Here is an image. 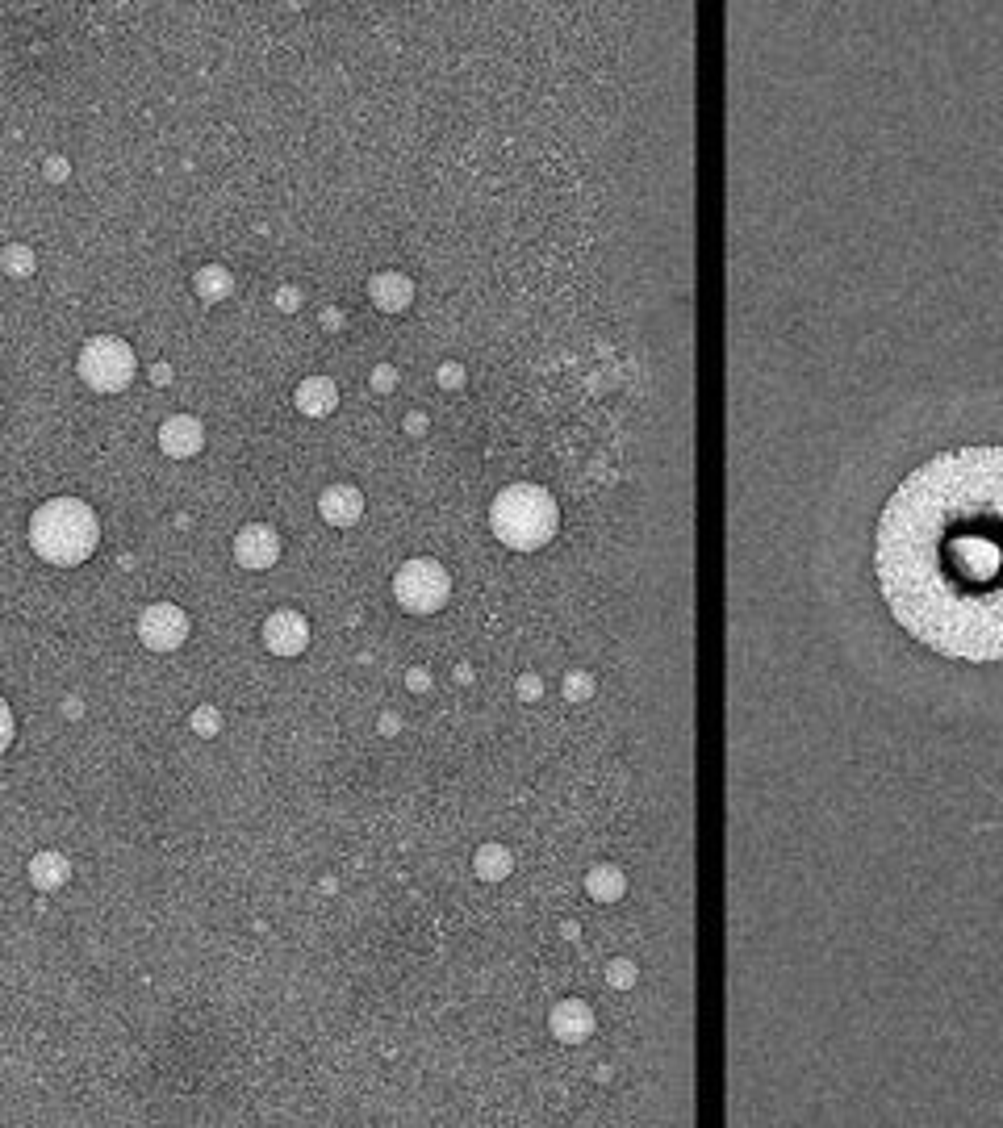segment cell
Wrapping results in <instances>:
<instances>
[{
  "label": "cell",
  "instance_id": "6da1fadb",
  "mask_svg": "<svg viewBox=\"0 0 1003 1128\" xmlns=\"http://www.w3.org/2000/svg\"><path fill=\"white\" fill-rule=\"evenodd\" d=\"M874 581L928 652L1003 665V448L970 443L912 468L874 531Z\"/></svg>",
  "mask_w": 1003,
  "mask_h": 1128
},
{
  "label": "cell",
  "instance_id": "7a4b0ae2",
  "mask_svg": "<svg viewBox=\"0 0 1003 1128\" xmlns=\"http://www.w3.org/2000/svg\"><path fill=\"white\" fill-rule=\"evenodd\" d=\"M30 544L51 564H84L101 544V519L80 498H51L34 510Z\"/></svg>",
  "mask_w": 1003,
  "mask_h": 1128
},
{
  "label": "cell",
  "instance_id": "3957f363",
  "mask_svg": "<svg viewBox=\"0 0 1003 1128\" xmlns=\"http://www.w3.org/2000/svg\"><path fill=\"white\" fill-rule=\"evenodd\" d=\"M552 527V502L544 489L531 485H510L494 502V531L506 539L510 548H535L548 539Z\"/></svg>",
  "mask_w": 1003,
  "mask_h": 1128
},
{
  "label": "cell",
  "instance_id": "277c9868",
  "mask_svg": "<svg viewBox=\"0 0 1003 1128\" xmlns=\"http://www.w3.org/2000/svg\"><path fill=\"white\" fill-rule=\"evenodd\" d=\"M80 376L97 393H122L134 381V351L118 335L88 339L80 351Z\"/></svg>",
  "mask_w": 1003,
  "mask_h": 1128
},
{
  "label": "cell",
  "instance_id": "5b68a950",
  "mask_svg": "<svg viewBox=\"0 0 1003 1128\" xmlns=\"http://www.w3.org/2000/svg\"><path fill=\"white\" fill-rule=\"evenodd\" d=\"M452 594V577L435 560H406L398 577H393V598L402 602L410 615H435Z\"/></svg>",
  "mask_w": 1003,
  "mask_h": 1128
},
{
  "label": "cell",
  "instance_id": "8992f818",
  "mask_svg": "<svg viewBox=\"0 0 1003 1128\" xmlns=\"http://www.w3.org/2000/svg\"><path fill=\"white\" fill-rule=\"evenodd\" d=\"M184 636H189V619H184V610L172 606V602H155V606L143 610V619H138V640L155 652L180 648Z\"/></svg>",
  "mask_w": 1003,
  "mask_h": 1128
},
{
  "label": "cell",
  "instance_id": "52a82bcc",
  "mask_svg": "<svg viewBox=\"0 0 1003 1128\" xmlns=\"http://www.w3.org/2000/svg\"><path fill=\"white\" fill-rule=\"evenodd\" d=\"M264 644H268L276 656H297L301 648L310 644V623H306V615H297V610H276V615H268V623H264Z\"/></svg>",
  "mask_w": 1003,
  "mask_h": 1128
},
{
  "label": "cell",
  "instance_id": "ba28073f",
  "mask_svg": "<svg viewBox=\"0 0 1003 1128\" xmlns=\"http://www.w3.org/2000/svg\"><path fill=\"white\" fill-rule=\"evenodd\" d=\"M276 556H281V535L272 527L251 523L235 535V560L243 569H268V564H276Z\"/></svg>",
  "mask_w": 1003,
  "mask_h": 1128
},
{
  "label": "cell",
  "instance_id": "9c48e42d",
  "mask_svg": "<svg viewBox=\"0 0 1003 1128\" xmlns=\"http://www.w3.org/2000/svg\"><path fill=\"white\" fill-rule=\"evenodd\" d=\"M159 443H163V452H168V456L189 460V456H197V452H201L205 431H201V422H197L193 414H176V418L163 422Z\"/></svg>",
  "mask_w": 1003,
  "mask_h": 1128
},
{
  "label": "cell",
  "instance_id": "30bf717a",
  "mask_svg": "<svg viewBox=\"0 0 1003 1128\" xmlns=\"http://www.w3.org/2000/svg\"><path fill=\"white\" fill-rule=\"evenodd\" d=\"M318 510H322V519H326V523H335V527H352V523L360 519V514H364V498H360V489H356V485H331V489H322Z\"/></svg>",
  "mask_w": 1003,
  "mask_h": 1128
},
{
  "label": "cell",
  "instance_id": "8fae6325",
  "mask_svg": "<svg viewBox=\"0 0 1003 1128\" xmlns=\"http://www.w3.org/2000/svg\"><path fill=\"white\" fill-rule=\"evenodd\" d=\"M368 297H372L377 310L398 314V310H406V305H410L414 285H410V276H402V272H377L368 280Z\"/></svg>",
  "mask_w": 1003,
  "mask_h": 1128
},
{
  "label": "cell",
  "instance_id": "7c38bea8",
  "mask_svg": "<svg viewBox=\"0 0 1003 1128\" xmlns=\"http://www.w3.org/2000/svg\"><path fill=\"white\" fill-rule=\"evenodd\" d=\"M335 402H339V389H335L331 376H310V381L297 385V410L301 414L322 418V414L335 410Z\"/></svg>",
  "mask_w": 1003,
  "mask_h": 1128
},
{
  "label": "cell",
  "instance_id": "4fadbf2b",
  "mask_svg": "<svg viewBox=\"0 0 1003 1128\" xmlns=\"http://www.w3.org/2000/svg\"><path fill=\"white\" fill-rule=\"evenodd\" d=\"M67 878H72V865H67V857H59V853H38L34 861H30V882L38 886V890H59Z\"/></svg>",
  "mask_w": 1003,
  "mask_h": 1128
},
{
  "label": "cell",
  "instance_id": "5bb4252c",
  "mask_svg": "<svg viewBox=\"0 0 1003 1128\" xmlns=\"http://www.w3.org/2000/svg\"><path fill=\"white\" fill-rule=\"evenodd\" d=\"M197 297L201 301H209V305H218V301H226L230 297V289H235V276H230L222 264H205L201 272H197Z\"/></svg>",
  "mask_w": 1003,
  "mask_h": 1128
},
{
  "label": "cell",
  "instance_id": "9a60e30c",
  "mask_svg": "<svg viewBox=\"0 0 1003 1128\" xmlns=\"http://www.w3.org/2000/svg\"><path fill=\"white\" fill-rule=\"evenodd\" d=\"M477 874L481 878H506L510 874V853L498 849V844H485V849L477 853Z\"/></svg>",
  "mask_w": 1003,
  "mask_h": 1128
},
{
  "label": "cell",
  "instance_id": "2e32d148",
  "mask_svg": "<svg viewBox=\"0 0 1003 1128\" xmlns=\"http://www.w3.org/2000/svg\"><path fill=\"white\" fill-rule=\"evenodd\" d=\"M5 268H9L13 276H26V272L34 268V251L21 247V243H9V247H5Z\"/></svg>",
  "mask_w": 1003,
  "mask_h": 1128
},
{
  "label": "cell",
  "instance_id": "e0dca14e",
  "mask_svg": "<svg viewBox=\"0 0 1003 1128\" xmlns=\"http://www.w3.org/2000/svg\"><path fill=\"white\" fill-rule=\"evenodd\" d=\"M193 727H197V736H218L222 715H218L214 707H197V711H193Z\"/></svg>",
  "mask_w": 1003,
  "mask_h": 1128
},
{
  "label": "cell",
  "instance_id": "ac0fdd59",
  "mask_svg": "<svg viewBox=\"0 0 1003 1128\" xmlns=\"http://www.w3.org/2000/svg\"><path fill=\"white\" fill-rule=\"evenodd\" d=\"M368 385L377 389V393H389L393 385H398V368H393V364H377V368H372V376H368Z\"/></svg>",
  "mask_w": 1003,
  "mask_h": 1128
},
{
  "label": "cell",
  "instance_id": "d6986e66",
  "mask_svg": "<svg viewBox=\"0 0 1003 1128\" xmlns=\"http://www.w3.org/2000/svg\"><path fill=\"white\" fill-rule=\"evenodd\" d=\"M435 381H439L443 389H460V385H464V368H460V364H452V360H448V364H439Z\"/></svg>",
  "mask_w": 1003,
  "mask_h": 1128
},
{
  "label": "cell",
  "instance_id": "ffe728a7",
  "mask_svg": "<svg viewBox=\"0 0 1003 1128\" xmlns=\"http://www.w3.org/2000/svg\"><path fill=\"white\" fill-rule=\"evenodd\" d=\"M402 427H406V435H423V431H427V414H423V410L406 414V422H402Z\"/></svg>",
  "mask_w": 1003,
  "mask_h": 1128
},
{
  "label": "cell",
  "instance_id": "44dd1931",
  "mask_svg": "<svg viewBox=\"0 0 1003 1128\" xmlns=\"http://www.w3.org/2000/svg\"><path fill=\"white\" fill-rule=\"evenodd\" d=\"M276 305H281V310H297V305H301V293H297L293 285H285L281 293H276Z\"/></svg>",
  "mask_w": 1003,
  "mask_h": 1128
},
{
  "label": "cell",
  "instance_id": "7402d4cb",
  "mask_svg": "<svg viewBox=\"0 0 1003 1128\" xmlns=\"http://www.w3.org/2000/svg\"><path fill=\"white\" fill-rule=\"evenodd\" d=\"M406 686H410V690H427V686H431V673H427V669H410V673H406Z\"/></svg>",
  "mask_w": 1003,
  "mask_h": 1128
},
{
  "label": "cell",
  "instance_id": "603a6c76",
  "mask_svg": "<svg viewBox=\"0 0 1003 1128\" xmlns=\"http://www.w3.org/2000/svg\"><path fill=\"white\" fill-rule=\"evenodd\" d=\"M46 176H51V180H63V176H67V163H63V159H46Z\"/></svg>",
  "mask_w": 1003,
  "mask_h": 1128
},
{
  "label": "cell",
  "instance_id": "cb8c5ba5",
  "mask_svg": "<svg viewBox=\"0 0 1003 1128\" xmlns=\"http://www.w3.org/2000/svg\"><path fill=\"white\" fill-rule=\"evenodd\" d=\"M322 326H326V331H339V326H343V314H339V310H322Z\"/></svg>",
  "mask_w": 1003,
  "mask_h": 1128
},
{
  "label": "cell",
  "instance_id": "d4e9b609",
  "mask_svg": "<svg viewBox=\"0 0 1003 1128\" xmlns=\"http://www.w3.org/2000/svg\"><path fill=\"white\" fill-rule=\"evenodd\" d=\"M151 381H155V385H168V381H172V368H168V364H155V368H151Z\"/></svg>",
  "mask_w": 1003,
  "mask_h": 1128
},
{
  "label": "cell",
  "instance_id": "484cf974",
  "mask_svg": "<svg viewBox=\"0 0 1003 1128\" xmlns=\"http://www.w3.org/2000/svg\"><path fill=\"white\" fill-rule=\"evenodd\" d=\"M398 727H402L398 715H381V732H385V736H398Z\"/></svg>",
  "mask_w": 1003,
  "mask_h": 1128
},
{
  "label": "cell",
  "instance_id": "4316f807",
  "mask_svg": "<svg viewBox=\"0 0 1003 1128\" xmlns=\"http://www.w3.org/2000/svg\"><path fill=\"white\" fill-rule=\"evenodd\" d=\"M519 694H523V698H531V694H540V681H531V677H523V681H519Z\"/></svg>",
  "mask_w": 1003,
  "mask_h": 1128
}]
</instances>
